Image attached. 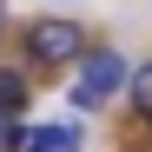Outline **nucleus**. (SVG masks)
Returning <instances> with one entry per match:
<instances>
[{
    "mask_svg": "<svg viewBox=\"0 0 152 152\" xmlns=\"http://www.w3.org/2000/svg\"><path fill=\"white\" fill-rule=\"evenodd\" d=\"M126 80H132V73H126L119 53H86V73H80V86L66 93V106H73V113H99Z\"/></svg>",
    "mask_w": 152,
    "mask_h": 152,
    "instance_id": "f257e3e1",
    "label": "nucleus"
},
{
    "mask_svg": "<svg viewBox=\"0 0 152 152\" xmlns=\"http://www.w3.org/2000/svg\"><path fill=\"white\" fill-rule=\"evenodd\" d=\"M27 53L46 60V66H60V60H86V53H80V27H73V20H40V27H27Z\"/></svg>",
    "mask_w": 152,
    "mask_h": 152,
    "instance_id": "f03ea898",
    "label": "nucleus"
},
{
    "mask_svg": "<svg viewBox=\"0 0 152 152\" xmlns=\"http://www.w3.org/2000/svg\"><path fill=\"white\" fill-rule=\"evenodd\" d=\"M27 152H80V132H73V126H40L27 139Z\"/></svg>",
    "mask_w": 152,
    "mask_h": 152,
    "instance_id": "7ed1b4c3",
    "label": "nucleus"
},
{
    "mask_svg": "<svg viewBox=\"0 0 152 152\" xmlns=\"http://www.w3.org/2000/svg\"><path fill=\"white\" fill-rule=\"evenodd\" d=\"M20 106H27V80L0 66V113H13V119H20Z\"/></svg>",
    "mask_w": 152,
    "mask_h": 152,
    "instance_id": "20e7f679",
    "label": "nucleus"
},
{
    "mask_svg": "<svg viewBox=\"0 0 152 152\" xmlns=\"http://www.w3.org/2000/svg\"><path fill=\"white\" fill-rule=\"evenodd\" d=\"M27 139H33V132H20L13 113H0V152H27Z\"/></svg>",
    "mask_w": 152,
    "mask_h": 152,
    "instance_id": "39448f33",
    "label": "nucleus"
},
{
    "mask_svg": "<svg viewBox=\"0 0 152 152\" xmlns=\"http://www.w3.org/2000/svg\"><path fill=\"white\" fill-rule=\"evenodd\" d=\"M132 106H139V113L152 119V60H145V66L132 73Z\"/></svg>",
    "mask_w": 152,
    "mask_h": 152,
    "instance_id": "423d86ee",
    "label": "nucleus"
}]
</instances>
